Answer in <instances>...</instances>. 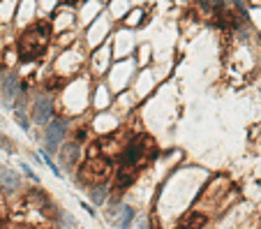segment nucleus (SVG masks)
I'll return each instance as SVG.
<instances>
[{"label": "nucleus", "mask_w": 261, "mask_h": 229, "mask_svg": "<svg viewBox=\"0 0 261 229\" xmlns=\"http://www.w3.org/2000/svg\"><path fill=\"white\" fill-rule=\"evenodd\" d=\"M47 42H49V26L47 21H40V23H35L33 28H28L26 33L21 35L19 49L26 58H35V56H40L47 49Z\"/></svg>", "instance_id": "nucleus-1"}, {"label": "nucleus", "mask_w": 261, "mask_h": 229, "mask_svg": "<svg viewBox=\"0 0 261 229\" xmlns=\"http://www.w3.org/2000/svg\"><path fill=\"white\" fill-rule=\"evenodd\" d=\"M81 181L86 183V185H100L109 178V162L102 160L100 155H95L90 160L81 167Z\"/></svg>", "instance_id": "nucleus-2"}, {"label": "nucleus", "mask_w": 261, "mask_h": 229, "mask_svg": "<svg viewBox=\"0 0 261 229\" xmlns=\"http://www.w3.org/2000/svg\"><path fill=\"white\" fill-rule=\"evenodd\" d=\"M65 130H67V121L63 116L49 118V128H47V149L49 151L58 149V144H61L63 137H65Z\"/></svg>", "instance_id": "nucleus-3"}, {"label": "nucleus", "mask_w": 261, "mask_h": 229, "mask_svg": "<svg viewBox=\"0 0 261 229\" xmlns=\"http://www.w3.org/2000/svg\"><path fill=\"white\" fill-rule=\"evenodd\" d=\"M54 116V100L49 95H37L33 102V121L35 123H49Z\"/></svg>", "instance_id": "nucleus-4"}, {"label": "nucleus", "mask_w": 261, "mask_h": 229, "mask_svg": "<svg viewBox=\"0 0 261 229\" xmlns=\"http://www.w3.org/2000/svg\"><path fill=\"white\" fill-rule=\"evenodd\" d=\"M134 178H136V167L134 164H123L118 176H116V197H121L123 190L128 188Z\"/></svg>", "instance_id": "nucleus-5"}, {"label": "nucleus", "mask_w": 261, "mask_h": 229, "mask_svg": "<svg viewBox=\"0 0 261 229\" xmlns=\"http://www.w3.org/2000/svg\"><path fill=\"white\" fill-rule=\"evenodd\" d=\"M21 185V178L14 171H9V169L0 167V188L7 190V192H14V190H19Z\"/></svg>", "instance_id": "nucleus-6"}, {"label": "nucleus", "mask_w": 261, "mask_h": 229, "mask_svg": "<svg viewBox=\"0 0 261 229\" xmlns=\"http://www.w3.org/2000/svg\"><path fill=\"white\" fill-rule=\"evenodd\" d=\"M61 160L63 164H65L67 169H72L74 164H76V160H79V144L72 142V144H65L61 151Z\"/></svg>", "instance_id": "nucleus-7"}, {"label": "nucleus", "mask_w": 261, "mask_h": 229, "mask_svg": "<svg viewBox=\"0 0 261 229\" xmlns=\"http://www.w3.org/2000/svg\"><path fill=\"white\" fill-rule=\"evenodd\" d=\"M19 83L21 79L16 75H9L5 79V86H2V93H5V102L7 104H12L14 97H19Z\"/></svg>", "instance_id": "nucleus-8"}, {"label": "nucleus", "mask_w": 261, "mask_h": 229, "mask_svg": "<svg viewBox=\"0 0 261 229\" xmlns=\"http://www.w3.org/2000/svg\"><path fill=\"white\" fill-rule=\"evenodd\" d=\"M208 223V218L203 213H190V216L181 218V225L183 227H203Z\"/></svg>", "instance_id": "nucleus-9"}, {"label": "nucleus", "mask_w": 261, "mask_h": 229, "mask_svg": "<svg viewBox=\"0 0 261 229\" xmlns=\"http://www.w3.org/2000/svg\"><path fill=\"white\" fill-rule=\"evenodd\" d=\"M104 197H107V190L102 188V185H90V199H93L95 204H102Z\"/></svg>", "instance_id": "nucleus-10"}, {"label": "nucleus", "mask_w": 261, "mask_h": 229, "mask_svg": "<svg viewBox=\"0 0 261 229\" xmlns=\"http://www.w3.org/2000/svg\"><path fill=\"white\" fill-rule=\"evenodd\" d=\"M130 220H132V209H130V206H125V209H123L121 220H118V225H121V227H125V225H130Z\"/></svg>", "instance_id": "nucleus-11"}, {"label": "nucleus", "mask_w": 261, "mask_h": 229, "mask_svg": "<svg viewBox=\"0 0 261 229\" xmlns=\"http://www.w3.org/2000/svg\"><path fill=\"white\" fill-rule=\"evenodd\" d=\"M141 16H143V12H141V9H134V12H132V16H128V23L132 21V26H136V23L141 21Z\"/></svg>", "instance_id": "nucleus-12"}, {"label": "nucleus", "mask_w": 261, "mask_h": 229, "mask_svg": "<svg viewBox=\"0 0 261 229\" xmlns=\"http://www.w3.org/2000/svg\"><path fill=\"white\" fill-rule=\"evenodd\" d=\"M16 123H19L21 128H28V121H26V114L21 111V109H16Z\"/></svg>", "instance_id": "nucleus-13"}, {"label": "nucleus", "mask_w": 261, "mask_h": 229, "mask_svg": "<svg viewBox=\"0 0 261 229\" xmlns=\"http://www.w3.org/2000/svg\"><path fill=\"white\" fill-rule=\"evenodd\" d=\"M0 144H2V146H5V149L9 151V153H12V151H14V144L9 142V139H5V137H2V135H0Z\"/></svg>", "instance_id": "nucleus-14"}, {"label": "nucleus", "mask_w": 261, "mask_h": 229, "mask_svg": "<svg viewBox=\"0 0 261 229\" xmlns=\"http://www.w3.org/2000/svg\"><path fill=\"white\" fill-rule=\"evenodd\" d=\"M21 169H23V171H26V174L30 176V178H35V181H40V178H37V174H35V171H33L30 167H28V164H21Z\"/></svg>", "instance_id": "nucleus-15"}, {"label": "nucleus", "mask_w": 261, "mask_h": 229, "mask_svg": "<svg viewBox=\"0 0 261 229\" xmlns=\"http://www.w3.org/2000/svg\"><path fill=\"white\" fill-rule=\"evenodd\" d=\"M65 2H72V0H65Z\"/></svg>", "instance_id": "nucleus-16"}]
</instances>
